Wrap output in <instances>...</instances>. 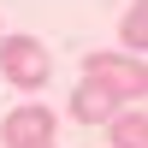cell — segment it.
I'll return each instance as SVG.
<instances>
[{"label": "cell", "mask_w": 148, "mask_h": 148, "mask_svg": "<svg viewBox=\"0 0 148 148\" xmlns=\"http://www.w3.org/2000/svg\"><path fill=\"white\" fill-rule=\"evenodd\" d=\"M0 71H6V83H18V89H42V83L53 77V53H47L36 36H0Z\"/></svg>", "instance_id": "6da1fadb"}, {"label": "cell", "mask_w": 148, "mask_h": 148, "mask_svg": "<svg viewBox=\"0 0 148 148\" xmlns=\"http://www.w3.org/2000/svg\"><path fill=\"white\" fill-rule=\"evenodd\" d=\"M83 77L107 83L119 101L148 95V71H142V59H136V53H89V59H83Z\"/></svg>", "instance_id": "7a4b0ae2"}, {"label": "cell", "mask_w": 148, "mask_h": 148, "mask_svg": "<svg viewBox=\"0 0 148 148\" xmlns=\"http://www.w3.org/2000/svg\"><path fill=\"white\" fill-rule=\"evenodd\" d=\"M0 136H6V148H24V142H53V113H47L42 101L12 107V113H6V125H0Z\"/></svg>", "instance_id": "3957f363"}, {"label": "cell", "mask_w": 148, "mask_h": 148, "mask_svg": "<svg viewBox=\"0 0 148 148\" xmlns=\"http://www.w3.org/2000/svg\"><path fill=\"white\" fill-rule=\"evenodd\" d=\"M119 107H125V101H119L107 83H95V77H83L77 89H71V119H77V125H107Z\"/></svg>", "instance_id": "277c9868"}, {"label": "cell", "mask_w": 148, "mask_h": 148, "mask_svg": "<svg viewBox=\"0 0 148 148\" xmlns=\"http://www.w3.org/2000/svg\"><path fill=\"white\" fill-rule=\"evenodd\" d=\"M107 130H113V148H148V113H142V101H130V113L119 107V113L107 119Z\"/></svg>", "instance_id": "5b68a950"}, {"label": "cell", "mask_w": 148, "mask_h": 148, "mask_svg": "<svg viewBox=\"0 0 148 148\" xmlns=\"http://www.w3.org/2000/svg\"><path fill=\"white\" fill-rule=\"evenodd\" d=\"M119 36H125L130 53H142V47H148V0H130V12L119 18Z\"/></svg>", "instance_id": "8992f818"}, {"label": "cell", "mask_w": 148, "mask_h": 148, "mask_svg": "<svg viewBox=\"0 0 148 148\" xmlns=\"http://www.w3.org/2000/svg\"><path fill=\"white\" fill-rule=\"evenodd\" d=\"M24 148H53V142H24Z\"/></svg>", "instance_id": "52a82bcc"}, {"label": "cell", "mask_w": 148, "mask_h": 148, "mask_svg": "<svg viewBox=\"0 0 148 148\" xmlns=\"http://www.w3.org/2000/svg\"><path fill=\"white\" fill-rule=\"evenodd\" d=\"M0 36H6V30H0Z\"/></svg>", "instance_id": "ba28073f"}]
</instances>
